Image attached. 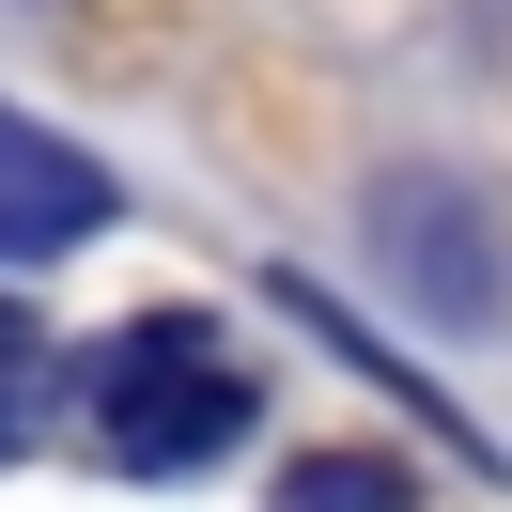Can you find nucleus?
<instances>
[{"instance_id":"f257e3e1","label":"nucleus","mask_w":512,"mask_h":512,"mask_svg":"<svg viewBox=\"0 0 512 512\" xmlns=\"http://www.w3.org/2000/svg\"><path fill=\"white\" fill-rule=\"evenodd\" d=\"M249 404H264L249 357H233L202 311H140V326H109V342L78 357V419H94V450L140 466V481L218 466V450L249 435Z\"/></svg>"},{"instance_id":"f03ea898","label":"nucleus","mask_w":512,"mask_h":512,"mask_svg":"<svg viewBox=\"0 0 512 512\" xmlns=\"http://www.w3.org/2000/svg\"><path fill=\"white\" fill-rule=\"evenodd\" d=\"M94 218H109V171L78 156V140H47L32 109H0V264H32V249H78Z\"/></svg>"},{"instance_id":"7ed1b4c3","label":"nucleus","mask_w":512,"mask_h":512,"mask_svg":"<svg viewBox=\"0 0 512 512\" xmlns=\"http://www.w3.org/2000/svg\"><path fill=\"white\" fill-rule=\"evenodd\" d=\"M63 388H78V373H63V342H47L32 311H0V450H32L47 419H63Z\"/></svg>"},{"instance_id":"20e7f679","label":"nucleus","mask_w":512,"mask_h":512,"mask_svg":"<svg viewBox=\"0 0 512 512\" xmlns=\"http://www.w3.org/2000/svg\"><path fill=\"white\" fill-rule=\"evenodd\" d=\"M280 512H419L404 466H373V450H311V466L280 481Z\"/></svg>"}]
</instances>
